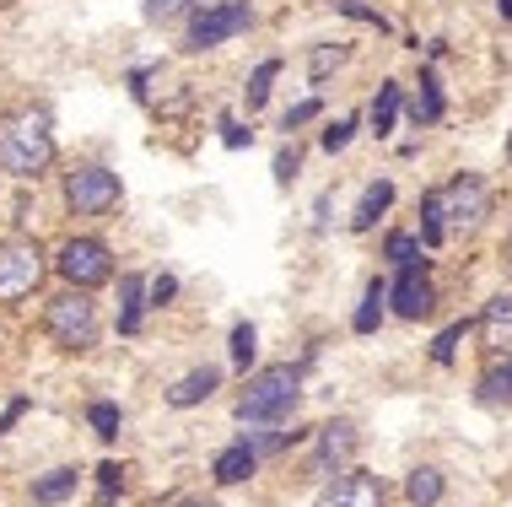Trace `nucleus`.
I'll list each match as a JSON object with an SVG mask.
<instances>
[{"label":"nucleus","mask_w":512,"mask_h":507,"mask_svg":"<svg viewBox=\"0 0 512 507\" xmlns=\"http://www.w3.org/2000/svg\"><path fill=\"white\" fill-rule=\"evenodd\" d=\"M259 459H265V454H259V448H254V437L243 432L238 443H227V448H221V454H216V464H211L216 486H243L248 475L259 470Z\"/></svg>","instance_id":"12"},{"label":"nucleus","mask_w":512,"mask_h":507,"mask_svg":"<svg viewBox=\"0 0 512 507\" xmlns=\"http://www.w3.org/2000/svg\"><path fill=\"white\" fill-rule=\"evenodd\" d=\"M22 410H27V400H11V405H6V416H0V432H6V427H11V421H17V416H22Z\"/></svg>","instance_id":"37"},{"label":"nucleus","mask_w":512,"mask_h":507,"mask_svg":"<svg viewBox=\"0 0 512 507\" xmlns=\"http://www.w3.org/2000/svg\"><path fill=\"white\" fill-rule=\"evenodd\" d=\"M54 270L65 276V286H81V292H92V286H103L114 276V249H108L103 238H71L54 259Z\"/></svg>","instance_id":"8"},{"label":"nucleus","mask_w":512,"mask_h":507,"mask_svg":"<svg viewBox=\"0 0 512 507\" xmlns=\"http://www.w3.org/2000/svg\"><path fill=\"white\" fill-rule=\"evenodd\" d=\"M49 168H54V125L44 108H17V114L0 119V173L33 184Z\"/></svg>","instance_id":"2"},{"label":"nucleus","mask_w":512,"mask_h":507,"mask_svg":"<svg viewBox=\"0 0 512 507\" xmlns=\"http://www.w3.org/2000/svg\"><path fill=\"white\" fill-rule=\"evenodd\" d=\"M216 389H221V373H216V367H195V373H184V378H178L173 389H168V405H173V410L205 405Z\"/></svg>","instance_id":"13"},{"label":"nucleus","mask_w":512,"mask_h":507,"mask_svg":"<svg viewBox=\"0 0 512 507\" xmlns=\"http://www.w3.org/2000/svg\"><path fill=\"white\" fill-rule=\"evenodd\" d=\"M351 130H356V119H340V125H329L324 135H318V146L335 157V152H345V146H351Z\"/></svg>","instance_id":"31"},{"label":"nucleus","mask_w":512,"mask_h":507,"mask_svg":"<svg viewBox=\"0 0 512 507\" xmlns=\"http://www.w3.org/2000/svg\"><path fill=\"white\" fill-rule=\"evenodd\" d=\"M426 243L421 232H389V243H383V259H389L394 270H426Z\"/></svg>","instance_id":"19"},{"label":"nucleus","mask_w":512,"mask_h":507,"mask_svg":"<svg viewBox=\"0 0 512 507\" xmlns=\"http://www.w3.org/2000/svg\"><path fill=\"white\" fill-rule=\"evenodd\" d=\"M221 141H227L232 152H238V146H248V141H254V130H243L238 119H221Z\"/></svg>","instance_id":"35"},{"label":"nucleus","mask_w":512,"mask_h":507,"mask_svg":"<svg viewBox=\"0 0 512 507\" xmlns=\"http://www.w3.org/2000/svg\"><path fill=\"white\" fill-rule=\"evenodd\" d=\"M389 303H394V313L399 319H426V313L437 308V292H432V276L426 270H399V281L389 286Z\"/></svg>","instance_id":"11"},{"label":"nucleus","mask_w":512,"mask_h":507,"mask_svg":"<svg viewBox=\"0 0 512 507\" xmlns=\"http://www.w3.org/2000/svg\"><path fill=\"white\" fill-rule=\"evenodd\" d=\"M146 297H151V308H162V303H173V297H178V281H173V276H157V281H151V286H146Z\"/></svg>","instance_id":"34"},{"label":"nucleus","mask_w":512,"mask_h":507,"mask_svg":"<svg viewBox=\"0 0 512 507\" xmlns=\"http://www.w3.org/2000/svg\"><path fill=\"white\" fill-rule=\"evenodd\" d=\"M496 11H502V17L512 22V0H496Z\"/></svg>","instance_id":"38"},{"label":"nucleus","mask_w":512,"mask_h":507,"mask_svg":"<svg viewBox=\"0 0 512 507\" xmlns=\"http://www.w3.org/2000/svg\"><path fill=\"white\" fill-rule=\"evenodd\" d=\"M195 11H200V0H141L146 27H173V22L195 17Z\"/></svg>","instance_id":"22"},{"label":"nucleus","mask_w":512,"mask_h":507,"mask_svg":"<svg viewBox=\"0 0 512 507\" xmlns=\"http://www.w3.org/2000/svg\"><path fill=\"white\" fill-rule=\"evenodd\" d=\"M297 168H302V152H297V146H286V152L275 157V184L292 189V184H297Z\"/></svg>","instance_id":"32"},{"label":"nucleus","mask_w":512,"mask_h":507,"mask_svg":"<svg viewBox=\"0 0 512 507\" xmlns=\"http://www.w3.org/2000/svg\"><path fill=\"white\" fill-rule=\"evenodd\" d=\"M399 108H405V87L399 81H383L378 87V98H372V108H367V119H372V135H394V125H399Z\"/></svg>","instance_id":"17"},{"label":"nucleus","mask_w":512,"mask_h":507,"mask_svg":"<svg viewBox=\"0 0 512 507\" xmlns=\"http://www.w3.org/2000/svg\"><path fill=\"white\" fill-rule=\"evenodd\" d=\"M356 443H362V432H356V421H329V427H318V443L308 454V481H335L345 475V464L356 459Z\"/></svg>","instance_id":"9"},{"label":"nucleus","mask_w":512,"mask_h":507,"mask_svg":"<svg viewBox=\"0 0 512 507\" xmlns=\"http://www.w3.org/2000/svg\"><path fill=\"white\" fill-rule=\"evenodd\" d=\"M275 76H281V60H259V65H254V76H248V87H243V103H248V114H259V108L270 103V87H275Z\"/></svg>","instance_id":"23"},{"label":"nucleus","mask_w":512,"mask_h":507,"mask_svg":"<svg viewBox=\"0 0 512 507\" xmlns=\"http://www.w3.org/2000/svg\"><path fill=\"white\" fill-rule=\"evenodd\" d=\"M44 281V249L33 238H0V303H22Z\"/></svg>","instance_id":"7"},{"label":"nucleus","mask_w":512,"mask_h":507,"mask_svg":"<svg viewBox=\"0 0 512 507\" xmlns=\"http://www.w3.org/2000/svg\"><path fill=\"white\" fill-rule=\"evenodd\" d=\"M480 405H512V362L480 378Z\"/></svg>","instance_id":"26"},{"label":"nucleus","mask_w":512,"mask_h":507,"mask_svg":"<svg viewBox=\"0 0 512 507\" xmlns=\"http://www.w3.org/2000/svg\"><path fill=\"white\" fill-rule=\"evenodd\" d=\"M119 200H124V184L103 162H76L65 173V205L76 216H108V211H119Z\"/></svg>","instance_id":"6"},{"label":"nucleus","mask_w":512,"mask_h":507,"mask_svg":"<svg viewBox=\"0 0 512 507\" xmlns=\"http://www.w3.org/2000/svg\"><path fill=\"white\" fill-rule=\"evenodd\" d=\"M335 11H340V17H351V22H367V27H378V33H394V22L383 17L378 6H367V0H335Z\"/></svg>","instance_id":"27"},{"label":"nucleus","mask_w":512,"mask_h":507,"mask_svg":"<svg viewBox=\"0 0 512 507\" xmlns=\"http://www.w3.org/2000/svg\"><path fill=\"white\" fill-rule=\"evenodd\" d=\"M146 286L151 281H141V276H119V335L141 330V319H146V308H151Z\"/></svg>","instance_id":"15"},{"label":"nucleus","mask_w":512,"mask_h":507,"mask_svg":"<svg viewBox=\"0 0 512 507\" xmlns=\"http://www.w3.org/2000/svg\"><path fill=\"white\" fill-rule=\"evenodd\" d=\"M448 114V103H442V81L432 65H421V81H415V98H410V119L415 125H437V119Z\"/></svg>","instance_id":"14"},{"label":"nucleus","mask_w":512,"mask_h":507,"mask_svg":"<svg viewBox=\"0 0 512 507\" xmlns=\"http://www.w3.org/2000/svg\"><path fill=\"white\" fill-rule=\"evenodd\" d=\"M119 475H124V470H119L114 459H108V464H98V486H103V502H108V497H114V491H119Z\"/></svg>","instance_id":"36"},{"label":"nucleus","mask_w":512,"mask_h":507,"mask_svg":"<svg viewBox=\"0 0 512 507\" xmlns=\"http://www.w3.org/2000/svg\"><path fill=\"white\" fill-rule=\"evenodd\" d=\"M394 205V184L389 178H378V184H367V195L356 200V216H351V232H372L378 227V216Z\"/></svg>","instance_id":"18"},{"label":"nucleus","mask_w":512,"mask_h":507,"mask_svg":"<svg viewBox=\"0 0 512 507\" xmlns=\"http://www.w3.org/2000/svg\"><path fill=\"white\" fill-rule=\"evenodd\" d=\"M254 346H259L254 324H238V330H232V367H238V373H248V362H254Z\"/></svg>","instance_id":"30"},{"label":"nucleus","mask_w":512,"mask_h":507,"mask_svg":"<svg viewBox=\"0 0 512 507\" xmlns=\"http://www.w3.org/2000/svg\"><path fill=\"white\" fill-rule=\"evenodd\" d=\"M486 216H491V184L480 173H453L442 189H426L421 195V243L437 249L453 232L486 227Z\"/></svg>","instance_id":"1"},{"label":"nucleus","mask_w":512,"mask_h":507,"mask_svg":"<svg viewBox=\"0 0 512 507\" xmlns=\"http://www.w3.org/2000/svg\"><path fill=\"white\" fill-rule=\"evenodd\" d=\"M87 421H92V432H98L103 437V443H114V437H119V405H108V400H92L87 405Z\"/></svg>","instance_id":"28"},{"label":"nucleus","mask_w":512,"mask_h":507,"mask_svg":"<svg viewBox=\"0 0 512 507\" xmlns=\"http://www.w3.org/2000/svg\"><path fill=\"white\" fill-rule=\"evenodd\" d=\"M383 303H389V286L383 281H367V292H362V308L351 313V330L356 335H372L383 324Z\"/></svg>","instance_id":"20"},{"label":"nucleus","mask_w":512,"mask_h":507,"mask_svg":"<svg viewBox=\"0 0 512 507\" xmlns=\"http://www.w3.org/2000/svg\"><path fill=\"white\" fill-rule=\"evenodd\" d=\"M302 400V367L297 362H275V367H259L248 378V389L238 394V421L243 427H275L286 421Z\"/></svg>","instance_id":"3"},{"label":"nucleus","mask_w":512,"mask_h":507,"mask_svg":"<svg viewBox=\"0 0 512 507\" xmlns=\"http://www.w3.org/2000/svg\"><path fill=\"white\" fill-rule=\"evenodd\" d=\"M44 330L49 340L60 351H92L98 346V335H103V324H98V303H92L81 286H71V292H60V297H49V308H44Z\"/></svg>","instance_id":"4"},{"label":"nucleus","mask_w":512,"mask_h":507,"mask_svg":"<svg viewBox=\"0 0 512 507\" xmlns=\"http://www.w3.org/2000/svg\"><path fill=\"white\" fill-rule=\"evenodd\" d=\"M383 502H389V486L372 470H345L340 481L318 497V507H383Z\"/></svg>","instance_id":"10"},{"label":"nucleus","mask_w":512,"mask_h":507,"mask_svg":"<svg viewBox=\"0 0 512 507\" xmlns=\"http://www.w3.org/2000/svg\"><path fill=\"white\" fill-rule=\"evenodd\" d=\"M405 497L415 507H437L442 502V470H432V464H421V470L405 475Z\"/></svg>","instance_id":"21"},{"label":"nucleus","mask_w":512,"mask_h":507,"mask_svg":"<svg viewBox=\"0 0 512 507\" xmlns=\"http://www.w3.org/2000/svg\"><path fill=\"white\" fill-rule=\"evenodd\" d=\"M6 6H11V0H0V11H6Z\"/></svg>","instance_id":"40"},{"label":"nucleus","mask_w":512,"mask_h":507,"mask_svg":"<svg viewBox=\"0 0 512 507\" xmlns=\"http://www.w3.org/2000/svg\"><path fill=\"white\" fill-rule=\"evenodd\" d=\"M254 22H259V11L248 6V0H216V6H205V11H195V17H189L184 49H189V54L221 49V44H232L238 33H248Z\"/></svg>","instance_id":"5"},{"label":"nucleus","mask_w":512,"mask_h":507,"mask_svg":"<svg viewBox=\"0 0 512 507\" xmlns=\"http://www.w3.org/2000/svg\"><path fill=\"white\" fill-rule=\"evenodd\" d=\"M340 65H345V49H340V44H318V49L308 54V81L318 87V81H329Z\"/></svg>","instance_id":"25"},{"label":"nucleus","mask_w":512,"mask_h":507,"mask_svg":"<svg viewBox=\"0 0 512 507\" xmlns=\"http://www.w3.org/2000/svg\"><path fill=\"white\" fill-rule=\"evenodd\" d=\"M318 114H324V103H318V98L292 103V108H286V119H281V130H302V125H308V119H318Z\"/></svg>","instance_id":"33"},{"label":"nucleus","mask_w":512,"mask_h":507,"mask_svg":"<svg viewBox=\"0 0 512 507\" xmlns=\"http://www.w3.org/2000/svg\"><path fill=\"white\" fill-rule=\"evenodd\" d=\"M76 481H81L76 470H49L44 481H33V502H38V507H54V502L76 497Z\"/></svg>","instance_id":"24"},{"label":"nucleus","mask_w":512,"mask_h":507,"mask_svg":"<svg viewBox=\"0 0 512 507\" xmlns=\"http://www.w3.org/2000/svg\"><path fill=\"white\" fill-rule=\"evenodd\" d=\"M464 335H469V319H464V324H448V330L432 340V362H437V367H448L453 356H459V340H464Z\"/></svg>","instance_id":"29"},{"label":"nucleus","mask_w":512,"mask_h":507,"mask_svg":"<svg viewBox=\"0 0 512 507\" xmlns=\"http://www.w3.org/2000/svg\"><path fill=\"white\" fill-rule=\"evenodd\" d=\"M507 162H512V135H507Z\"/></svg>","instance_id":"39"},{"label":"nucleus","mask_w":512,"mask_h":507,"mask_svg":"<svg viewBox=\"0 0 512 507\" xmlns=\"http://www.w3.org/2000/svg\"><path fill=\"white\" fill-rule=\"evenodd\" d=\"M205 507H216V502H205Z\"/></svg>","instance_id":"41"},{"label":"nucleus","mask_w":512,"mask_h":507,"mask_svg":"<svg viewBox=\"0 0 512 507\" xmlns=\"http://www.w3.org/2000/svg\"><path fill=\"white\" fill-rule=\"evenodd\" d=\"M480 335H486V346L507 351L512 346V292H496L486 313H480Z\"/></svg>","instance_id":"16"}]
</instances>
